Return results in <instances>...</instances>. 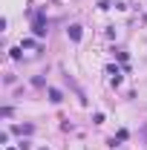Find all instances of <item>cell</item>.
<instances>
[{"label":"cell","instance_id":"obj_1","mask_svg":"<svg viewBox=\"0 0 147 150\" xmlns=\"http://www.w3.org/2000/svg\"><path fill=\"white\" fill-rule=\"evenodd\" d=\"M32 32H35V38H46V20L40 18V15H35V23H32Z\"/></svg>","mask_w":147,"mask_h":150},{"label":"cell","instance_id":"obj_2","mask_svg":"<svg viewBox=\"0 0 147 150\" xmlns=\"http://www.w3.org/2000/svg\"><path fill=\"white\" fill-rule=\"evenodd\" d=\"M66 32H69V38H72L75 43H78V40H81V26H78V23H75V26H69V29H66Z\"/></svg>","mask_w":147,"mask_h":150},{"label":"cell","instance_id":"obj_3","mask_svg":"<svg viewBox=\"0 0 147 150\" xmlns=\"http://www.w3.org/2000/svg\"><path fill=\"white\" fill-rule=\"evenodd\" d=\"M49 101H55V104H58V101H61V93H58V90H49Z\"/></svg>","mask_w":147,"mask_h":150}]
</instances>
